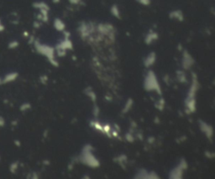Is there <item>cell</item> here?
Returning <instances> with one entry per match:
<instances>
[{"label": "cell", "mask_w": 215, "mask_h": 179, "mask_svg": "<svg viewBox=\"0 0 215 179\" xmlns=\"http://www.w3.org/2000/svg\"><path fill=\"white\" fill-rule=\"evenodd\" d=\"M92 151H93V148L91 145L88 144L85 146L81 152V162L91 168H98L99 166V162L97 160L96 157L93 156Z\"/></svg>", "instance_id": "cell-1"}, {"label": "cell", "mask_w": 215, "mask_h": 179, "mask_svg": "<svg viewBox=\"0 0 215 179\" xmlns=\"http://www.w3.org/2000/svg\"><path fill=\"white\" fill-rule=\"evenodd\" d=\"M34 45H35V49L37 50L38 52L41 54V55H45L46 57L48 58V60H50V62L51 63V65H53L54 66L57 67L59 65V64L57 63V61L55 60L54 59V49L52 47H50L46 44H42L38 40H35L34 42Z\"/></svg>", "instance_id": "cell-2"}, {"label": "cell", "mask_w": 215, "mask_h": 179, "mask_svg": "<svg viewBox=\"0 0 215 179\" xmlns=\"http://www.w3.org/2000/svg\"><path fill=\"white\" fill-rule=\"evenodd\" d=\"M145 88L146 90L151 91V90H156L158 94H161V90H160V85L157 81V79L156 77V75L153 71L150 70L147 74V76L145 81Z\"/></svg>", "instance_id": "cell-3"}, {"label": "cell", "mask_w": 215, "mask_h": 179, "mask_svg": "<svg viewBox=\"0 0 215 179\" xmlns=\"http://www.w3.org/2000/svg\"><path fill=\"white\" fill-rule=\"evenodd\" d=\"M187 168V163L185 161V159H182L180 164L178 167L174 168L170 173V178H181L182 176L183 170H185Z\"/></svg>", "instance_id": "cell-4"}, {"label": "cell", "mask_w": 215, "mask_h": 179, "mask_svg": "<svg viewBox=\"0 0 215 179\" xmlns=\"http://www.w3.org/2000/svg\"><path fill=\"white\" fill-rule=\"evenodd\" d=\"M194 63V60L192 59V57L190 55L187 51H184L183 53V58H182V66L185 69L190 68Z\"/></svg>", "instance_id": "cell-5"}, {"label": "cell", "mask_w": 215, "mask_h": 179, "mask_svg": "<svg viewBox=\"0 0 215 179\" xmlns=\"http://www.w3.org/2000/svg\"><path fill=\"white\" fill-rule=\"evenodd\" d=\"M199 125H200L201 131L206 134V136L208 137L211 138L213 136V129L212 127H210L209 125H208L207 123H205L204 121H201L199 122Z\"/></svg>", "instance_id": "cell-6"}, {"label": "cell", "mask_w": 215, "mask_h": 179, "mask_svg": "<svg viewBox=\"0 0 215 179\" xmlns=\"http://www.w3.org/2000/svg\"><path fill=\"white\" fill-rule=\"evenodd\" d=\"M72 43L69 40V38H66L63 42L59 44L58 45L56 46V49H64V50H66V49H72Z\"/></svg>", "instance_id": "cell-7"}, {"label": "cell", "mask_w": 215, "mask_h": 179, "mask_svg": "<svg viewBox=\"0 0 215 179\" xmlns=\"http://www.w3.org/2000/svg\"><path fill=\"white\" fill-rule=\"evenodd\" d=\"M169 17L172 19H177V20L179 21L183 20L182 12L180 11V10H175V11L171 12L170 15H169Z\"/></svg>", "instance_id": "cell-8"}, {"label": "cell", "mask_w": 215, "mask_h": 179, "mask_svg": "<svg viewBox=\"0 0 215 179\" xmlns=\"http://www.w3.org/2000/svg\"><path fill=\"white\" fill-rule=\"evenodd\" d=\"M155 61H156V54H155V52H151V54L147 56V58H146V60H145V62H144V63H145V66H151V65L155 63Z\"/></svg>", "instance_id": "cell-9"}, {"label": "cell", "mask_w": 215, "mask_h": 179, "mask_svg": "<svg viewBox=\"0 0 215 179\" xmlns=\"http://www.w3.org/2000/svg\"><path fill=\"white\" fill-rule=\"evenodd\" d=\"M54 27L58 31H64L66 25H65V23L60 19H55V21H54Z\"/></svg>", "instance_id": "cell-10"}, {"label": "cell", "mask_w": 215, "mask_h": 179, "mask_svg": "<svg viewBox=\"0 0 215 179\" xmlns=\"http://www.w3.org/2000/svg\"><path fill=\"white\" fill-rule=\"evenodd\" d=\"M18 77V73H11V74H9V75H5V77L3 79V84H5V83H8V82H11V81H14L15 79Z\"/></svg>", "instance_id": "cell-11"}, {"label": "cell", "mask_w": 215, "mask_h": 179, "mask_svg": "<svg viewBox=\"0 0 215 179\" xmlns=\"http://www.w3.org/2000/svg\"><path fill=\"white\" fill-rule=\"evenodd\" d=\"M157 39H158V35H157L156 33H155V32L150 33V34L147 35L146 38H145V43L147 44H151L153 41L157 40Z\"/></svg>", "instance_id": "cell-12"}, {"label": "cell", "mask_w": 215, "mask_h": 179, "mask_svg": "<svg viewBox=\"0 0 215 179\" xmlns=\"http://www.w3.org/2000/svg\"><path fill=\"white\" fill-rule=\"evenodd\" d=\"M33 7L38 9H48V10L50 9L49 6L47 5L46 3H44V2H36V3H33Z\"/></svg>", "instance_id": "cell-13"}, {"label": "cell", "mask_w": 215, "mask_h": 179, "mask_svg": "<svg viewBox=\"0 0 215 179\" xmlns=\"http://www.w3.org/2000/svg\"><path fill=\"white\" fill-rule=\"evenodd\" d=\"M111 13H112V15H113L114 17H116L117 19H120V12H119V9L117 5L112 6V8H111Z\"/></svg>", "instance_id": "cell-14"}, {"label": "cell", "mask_w": 215, "mask_h": 179, "mask_svg": "<svg viewBox=\"0 0 215 179\" xmlns=\"http://www.w3.org/2000/svg\"><path fill=\"white\" fill-rule=\"evenodd\" d=\"M132 106H133V100L132 99H129L128 101H127V103L125 105V108H124V110H123V113H126L127 111H129V110H130Z\"/></svg>", "instance_id": "cell-15"}, {"label": "cell", "mask_w": 215, "mask_h": 179, "mask_svg": "<svg viewBox=\"0 0 215 179\" xmlns=\"http://www.w3.org/2000/svg\"><path fill=\"white\" fill-rule=\"evenodd\" d=\"M87 95H88L91 99H92V101H96V95H95V93L93 92L92 90L88 89V91H87Z\"/></svg>", "instance_id": "cell-16"}, {"label": "cell", "mask_w": 215, "mask_h": 179, "mask_svg": "<svg viewBox=\"0 0 215 179\" xmlns=\"http://www.w3.org/2000/svg\"><path fill=\"white\" fill-rule=\"evenodd\" d=\"M178 74H179V75H178V77L181 82H184V81H186V76H185V75H184V73L182 72V71H178Z\"/></svg>", "instance_id": "cell-17"}, {"label": "cell", "mask_w": 215, "mask_h": 179, "mask_svg": "<svg viewBox=\"0 0 215 179\" xmlns=\"http://www.w3.org/2000/svg\"><path fill=\"white\" fill-rule=\"evenodd\" d=\"M19 46V42L18 41H11L10 43L9 44V49H15Z\"/></svg>", "instance_id": "cell-18"}, {"label": "cell", "mask_w": 215, "mask_h": 179, "mask_svg": "<svg viewBox=\"0 0 215 179\" xmlns=\"http://www.w3.org/2000/svg\"><path fill=\"white\" fill-rule=\"evenodd\" d=\"M30 107H31V106H30V104H29V103H24V104H23L20 106V110H22V111H24V110L30 109Z\"/></svg>", "instance_id": "cell-19"}, {"label": "cell", "mask_w": 215, "mask_h": 179, "mask_svg": "<svg viewBox=\"0 0 215 179\" xmlns=\"http://www.w3.org/2000/svg\"><path fill=\"white\" fill-rule=\"evenodd\" d=\"M17 168H18V162H14V163H12V164L10 165V172L13 173H15V171L17 170Z\"/></svg>", "instance_id": "cell-20"}, {"label": "cell", "mask_w": 215, "mask_h": 179, "mask_svg": "<svg viewBox=\"0 0 215 179\" xmlns=\"http://www.w3.org/2000/svg\"><path fill=\"white\" fill-rule=\"evenodd\" d=\"M159 104H160V106H156L160 110H163V108L165 106V102H164V100H163V99H160V101H159Z\"/></svg>", "instance_id": "cell-21"}, {"label": "cell", "mask_w": 215, "mask_h": 179, "mask_svg": "<svg viewBox=\"0 0 215 179\" xmlns=\"http://www.w3.org/2000/svg\"><path fill=\"white\" fill-rule=\"evenodd\" d=\"M139 2H140L141 4H143V5H149L150 3H151V0H139Z\"/></svg>", "instance_id": "cell-22"}, {"label": "cell", "mask_w": 215, "mask_h": 179, "mask_svg": "<svg viewBox=\"0 0 215 179\" xmlns=\"http://www.w3.org/2000/svg\"><path fill=\"white\" fill-rule=\"evenodd\" d=\"M109 131H110V127H109L108 125H106V126H104V127H103V132L108 134V132H109Z\"/></svg>", "instance_id": "cell-23"}, {"label": "cell", "mask_w": 215, "mask_h": 179, "mask_svg": "<svg viewBox=\"0 0 215 179\" xmlns=\"http://www.w3.org/2000/svg\"><path fill=\"white\" fill-rule=\"evenodd\" d=\"M126 139L128 140L129 142H132L133 141H134V136H131L130 134H127V135H126Z\"/></svg>", "instance_id": "cell-24"}, {"label": "cell", "mask_w": 215, "mask_h": 179, "mask_svg": "<svg viewBox=\"0 0 215 179\" xmlns=\"http://www.w3.org/2000/svg\"><path fill=\"white\" fill-rule=\"evenodd\" d=\"M80 1H81V0H69V2H70L71 3H72V4H77V3H79Z\"/></svg>", "instance_id": "cell-25"}, {"label": "cell", "mask_w": 215, "mask_h": 179, "mask_svg": "<svg viewBox=\"0 0 215 179\" xmlns=\"http://www.w3.org/2000/svg\"><path fill=\"white\" fill-rule=\"evenodd\" d=\"M3 125H4V119L2 116H0V127H3Z\"/></svg>", "instance_id": "cell-26"}, {"label": "cell", "mask_w": 215, "mask_h": 179, "mask_svg": "<svg viewBox=\"0 0 215 179\" xmlns=\"http://www.w3.org/2000/svg\"><path fill=\"white\" fill-rule=\"evenodd\" d=\"M4 30V26H3L2 23H1V20H0V32H2Z\"/></svg>", "instance_id": "cell-27"}, {"label": "cell", "mask_w": 215, "mask_h": 179, "mask_svg": "<svg viewBox=\"0 0 215 179\" xmlns=\"http://www.w3.org/2000/svg\"><path fill=\"white\" fill-rule=\"evenodd\" d=\"M113 136H118V132L117 131H113Z\"/></svg>", "instance_id": "cell-28"}, {"label": "cell", "mask_w": 215, "mask_h": 179, "mask_svg": "<svg viewBox=\"0 0 215 179\" xmlns=\"http://www.w3.org/2000/svg\"><path fill=\"white\" fill-rule=\"evenodd\" d=\"M15 144L18 145V146H20V142H19V141H15Z\"/></svg>", "instance_id": "cell-29"}, {"label": "cell", "mask_w": 215, "mask_h": 179, "mask_svg": "<svg viewBox=\"0 0 215 179\" xmlns=\"http://www.w3.org/2000/svg\"><path fill=\"white\" fill-rule=\"evenodd\" d=\"M59 1H60V0H53V2H55V3H58Z\"/></svg>", "instance_id": "cell-30"}]
</instances>
